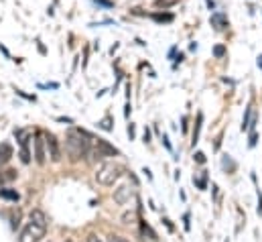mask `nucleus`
<instances>
[{"instance_id": "7ed1b4c3", "label": "nucleus", "mask_w": 262, "mask_h": 242, "mask_svg": "<svg viewBox=\"0 0 262 242\" xmlns=\"http://www.w3.org/2000/svg\"><path fill=\"white\" fill-rule=\"evenodd\" d=\"M88 155L94 159V161H100L104 157H112V155H118V149L112 147L110 143L102 140V138H94L90 140V149H88Z\"/></svg>"}, {"instance_id": "ddd939ff", "label": "nucleus", "mask_w": 262, "mask_h": 242, "mask_svg": "<svg viewBox=\"0 0 262 242\" xmlns=\"http://www.w3.org/2000/svg\"><path fill=\"white\" fill-rule=\"evenodd\" d=\"M201 122H203V114H199V116H197L195 128H193V145L199 140V128H201Z\"/></svg>"}, {"instance_id": "6e6552de", "label": "nucleus", "mask_w": 262, "mask_h": 242, "mask_svg": "<svg viewBox=\"0 0 262 242\" xmlns=\"http://www.w3.org/2000/svg\"><path fill=\"white\" fill-rule=\"evenodd\" d=\"M10 157H12V147H10L8 143H2V145H0V165L8 163Z\"/></svg>"}, {"instance_id": "1a4fd4ad", "label": "nucleus", "mask_w": 262, "mask_h": 242, "mask_svg": "<svg viewBox=\"0 0 262 242\" xmlns=\"http://www.w3.org/2000/svg\"><path fill=\"white\" fill-rule=\"evenodd\" d=\"M211 25H213L217 31H222V29L228 27V18H226L224 14H220V12H215V14H211Z\"/></svg>"}, {"instance_id": "f3484780", "label": "nucleus", "mask_w": 262, "mask_h": 242, "mask_svg": "<svg viewBox=\"0 0 262 242\" xmlns=\"http://www.w3.org/2000/svg\"><path fill=\"white\" fill-rule=\"evenodd\" d=\"M193 183H197V187H199V189H205V187H207V183H205V171H203V173H201V177H193Z\"/></svg>"}, {"instance_id": "4be33fe9", "label": "nucleus", "mask_w": 262, "mask_h": 242, "mask_svg": "<svg viewBox=\"0 0 262 242\" xmlns=\"http://www.w3.org/2000/svg\"><path fill=\"white\" fill-rule=\"evenodd\" d=\"M256 145V132L252 130V134H250V147H254Z\"/></svg>"}, {"instance_id": "6ab92c4d", "label": "nucleus", "mask_w": 262, "mask_h": 242, "mask_svg": "<svg viewBox=\"0 0 262 242\" xmlns=\"http://www.w3.org/2000/svg\"><path fill=\"white\" fill-rule=\"evenodd\" d=\"M16 177V171H6L4 175H2V182H12Z\"/></svg>"}, {"instance_id": "20e7f679", "label": "nucleus", "mask_w": 262, "mask_h": 242, "mask_svg": "<svg viewBox=\"0 0 262 242\" xmlns=\"http://www.w3.org/2000/svg\"><path fill=\"white\" fill-rule=\"evenodd\" d=\"M45 232H47V226L37 224V222L31 220V222L20 230L18 242H41V238H45Z\"/></svg>"}, {"instance_id": "2eb2a0df", "label": "nucleus", "mask_w": 262, "mask_h": 242, "mask_svg": "<svg viewBox=\"0 0 262 242\" xmlns=\"http://www.w3.org/2000/svg\"><path fill=\"white\" fill-rule=\"evenodd\" d=\"M100 124V128H104V130H112L114 126H112V118L110 116H106V118H102V120L98 122Z\"/></svg>"}, {"instance_id": "dca6fc26", "label": "nucleus", "mask_w": 262, "mask_h": 242, "mask_svg": "<svg viewBox=\"0 0 262 242\" xmlns=\"http://www.w3.org/2000/svg\"><path fill=\"white\" fill-rule=\"evenodd\" d=\"M20 161L23 163H31V153L27 147H20Z\"/></svg>"}, {"instance_id": "f257e3e1", "label": "nucleus", "mask_w": 262, "mask_h": 242, "mask_svg": "<svg viewBox=\"0 0 262 242\" xmlns=\"http://www.w3.org/2000/svg\"><path fill=\"white\" fill-rule=\"evenodd\" d=\"M90 140H92V136H90L85 130L71 128V130L67 132V138H66V151H67V155H69V159H71V161H79V159L88 157Z\"/></svg>"}, {"instance_id": "f03ea898", "label": "nucleus", "mask_w": 262, "mask_h": 242, "mask_svg": "<svg viewBox=\"0 0 262 242\" xmlns=\"http://www.w3.org/2000/svg\"><path fill=\"white\" fill-rule=\"evenodd\" d=\"M122 175V167L118 163H102L98 169H96V182L100 185H114V182H118Z\"/></svg>"}, {"instance_id": "9d476101", "label": "nucleus", "mask_w": 262, "mask_h": 242, "mask_svg": "<svg viewBox=\"0 0 262 242\" xmlns=\"http://www.w3.org/2000/svg\"><path fill=\"white\" fill-rule=\"evenodd\" d=\"M31 220L37 222V224L47 226V216H45V212H41V210H33V212H31Z\"/></svg>"}, {"instance_id": "0eeeda50", "label": "nucleus", "mask_w": 262, "mask_h": 242, "mask_svg": "<svg viewBox=\"0 0 262 242\" xmlns=\"http://www.w3.org/2000/svg\"><path fill=\"white\" fill-rule=\"evenodd\" d=\"M45 140H47V149H49V157L51 161H61V151H59V143L53 134H45Z\"/></svg>"}, {"instance_id": "4468645a", "label": "nucleus", "mask_w": 262, "mask_h": 242, "mask_svg": "<svg viewBox=\"0 0 262 242\" xmlns=\"http://www.w3.org/2000/svg\"><path fill=\"white\" fill-rule=\"evenodd\" d=\"M152 18L157 23H171L173 21V14H152Z\"/></svg>"}, {"instance_id": "412c9836", "label": "nucleus", "mask_w": 262, "mask_h": 242, "mask_svg": "<svg viewBox=\"0 0 262 242\" xmlns=\"http://www.w3.org/2000/svg\"><path fill=\"white\" fill-rule=\"evenodd\" d=\"M195 161L197 163H205V155L203 153H195Z\"/></svg>"}, {"instance_id": "423d86ee", "label": "nucleus", "mask_w": 262, "mask_h": 242, "mask_svg": "<svg viewBox=\"0 0 262 242\" xmlns=\"http://www.w3.org/2000/svg\"><path fill=\"white\" fill-rule=\"evenodd\" d=\"M132 195H134V187H132L130 183H124V185H120V187L114 191V201L120 204V206H124V204L130 201Z\"/></svg>"}, {"instance_id": "b1692460", "label": "nucleus", "mask_w": 262, "mask_h": 242, "mask_svg": "<svg viewBox=\"0 0 262 242\" xmlns=\"http://www.w3.org/2000/svg\"><path fill=\"white\" fill-rule=\"evenodd\" d=\"M85 242H102V240H100L98 236H94V234H92V236H88V240Z\"/></svg>"}, {"instance_id": "9b49d317", "label": "nucleus", "mask_w": 262, "mask_h": 242, "mask_svg": "<svg viewBox=\"0 0 262 242\" xmlns=\"http://www.w3.org/2000/svg\"><path fill=\"white\" fill-rule=\"evenodd\" d=\"M29 138H31V130H16V140L20 147H27Z\"/></svg>"}, {"instance_id": "a211bd4d", "label": "nucleus", "mask_w": 262, "mask_h": 242, "mask_svg": "<svg viewBox=\"0 0 262 242\" xmlns=\"http://www.w3.org/2000/svg\"><path fill=\"white\" fill-rule=\"evenodd\" d=\"M213 55H215V57H224V55H226V47H222V45H217V47L213 49Z\"/></svg>"}, {"instance_id": "a878e982", "label": "nucleus", "mask_w": 262, "mask_h": 242, "mask_svg": "<svg viewBox=\"0 0 262 242\" xmlns=\"http://www.w3.org/2000/svg\"><path fill=\"white\" fill-rule=\"evenodd\" d=\"M258 65H260V67H262V55H260V57H258Z\"/></svg>"}, {"instance_id": "39448f33", "label": "nucleus", "mask_w": 262, "mask_h": 242, "mask_svg": "<svg viewBox=\"0 0 262 242\" xmlns=\"http://www.w3.org/2000/svg\"><path fill=\"white\" fill-rule=\"evenodd\" d=\"M45 147H47L45 132H37V136H35V161H37L39 165H45V161H47V151H45Z\"/></svg>"}, {"instance_id": "aec40b11", "label": "nucleus", "mask_w": 262, "mask_h": 242, "mask_svg": "<svg viewBox=\"0 0 262 242\" xmlns=\"http://www.w3.org/2000/svg\"><path fill=\"white\" fill-rule=\"evenodd\" d=\"M108 242H128V240H126L124 236H114V234H112V236L108 238Z\"/></svg>"}, {"instance_id": "f8f14e48", "label": "nucleus", "mask_w": 262, "mask_h": 242, "mask_svg": "<svg viewBox=\"0 0 262 242\" xmlns=\"http://www.w3.org/2000/svg\"><path fill=\"white\" fill-rule=\"evenodd\" d=\"M0 197L10 199V201H18V193L12 191V189H0Z\"/></svg>"}, {"instance_id": "393cba45", "label": "nucleus", "mask_w": 262, "mask_h": 242, "mask_svg": "<svg viewBox=\"0 0 262 242\" xmlns=\"http://www.w3.org/2000/svg\"><path fill=\"white\" fill-rule=\"evenodd\" d=\"M96 2H100V4H104V6H112V2H110V0H96Z\"/></svg>"}, {"instance_id": "5701e85b", "label": "nucleus", "mask_w": 262, "mask_h": 242, "mask_svg": "<svg viewBox=\"0 0 262 242\" xmlns=\"http://www.w3.org/2000/svg\"><path fill=\"white\" fill-rule=\"evenodd\" d=\"M183 220H185V230H189V228H191V226H189V214H185Z\"/></svg>"}]
</instances>
